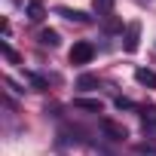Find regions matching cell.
I'll return each instance as SVG.
<instances>
[{
  "label": "cell",
  "instance_id": "cell-1",
  "mask_svg": "<svg viewBox=\"0 0 156 156\" xmlns=\"http://www.w3.org/2000/svg\"><path fill=\"white\" fill-rule=\"evenodd\" d=\"M138 46H141V22H129L122 31V49L132 55V52H138Z\"/></svg>",
  "mask_w": 156,
  "mask_h": 156
},
{
  "label": "cell",
  "instance_id": "cell-2",
  "mask_svg": "<svg viewBox=\"0 0 156 156\" xmlns=\"http://www.w3.org/2000/svg\"><path fill=\"white\" fill-rule=\"evenodd\" d=\"M95 58V46L89 40H80V43H73L70 49V64H89Z\"/></svg>",
  "mask_w": 156,
  "mask_h": 156
},
{
  "label": "cell",
  "instance_id": "cell-3",
  "mask_svg": "<svg viewBox=\"0 0 156 156\" xmlns=\"http://www.w3.org/2000/svg\"><path fill=\"white\" fill-rule=\"evenodd\" d=\"M101 132H104L107 138H113V141H126V138H129L126 126L116 122V119H101Z\"/></svg>",
  "mask_w": 156,
  "mask_h": 156
},
{
  "label": "cell",
  "instance_id": "cell-4",
  "mask_svg": "<svg viewBox=\"0 0 156 156\" xmlns=\"http://www.w3.org/2000/svg\"><path fill=\"white\" fill-rule=\"evenodd\" d=\"M25 16H28V22H43L46 19V3L43 0H28L25 3Z\"/></svg>",
  "mask_w": 156,
  "mask_h": 156
},
{
  "label": "cell",
  "instance_id": "cell-5",
  "mask_svg": "<svg viewBox=\"0 0 156 156\" xmlns=\"http://www.w3.org/2000/svg\"><path fill=\"white\" fill-rule=\"evenodd\" d=\"M55 12H58V16H64L67 22H76V25H89V22H92V16H86L83 9H70V6H58Z\"/></svg>",
  "mask_w": 156,
  "mask_h": 156
},
{
  "label": "cell",
  "instance_id": "cell-6",
  "mask_svg": "<svg viewBox=\"0 0 156 156\" xmlns=\"http://www.w3.org/2000/svg\"><path fill=\"white\" fill-rule=\"evenodd\" d=\"M73 107L76 110H89V113H101L104 110V104L98 98H73Z\"/></svg>",
  "mask_w": 156,
  "mask_h": 156
},
{
  "label": "cell",
  "instance_id": "cell-7",
  "mask_svg": "<svg viewBox=\"0 0 156 156\" xmlns=\"http://www.w3.org/2000/svg\"><path fill=\"white\" fill-rule=\"evenodd\" d=\"M135 80H138L141 86H147V89H156V70H150V67H138V70H135Z\"/></svg>",
  "mask_w": 156,
  "mask_h": 156
},
{
  "label": "cell",
  "instance_id": "cell-8",
  "mask_svg": "<svg viewBox=\"0 0 156 156\" xmlns=\"http://www.w3.org/2000/svg\"><path fill=\"white\" fill-rule=\"evenodd\" d=\"M40 43H43V46H49V49H55V46L61 43V37H58V31L43 28V31H40Z\"/></svg>",
  "mask_w": 156,
  "mask_h": 156
},
{
  "label": "cell",
  "instance_id": "cell-9",
  "mask_svg": "<svg viewBox=\"0 0 156 156\" xmlns=\"http://www.w3.org/2000/svg\"><path fill=\"white\" fill-rule=\"evenodd\" d=\"M0 52L6 55V61H9V64H19V61H22V58H19V52H16V49L6 43V40H0Z\"/></svg>",
  "mask_w": 156,
  "mask_h": 156
},
{
  "label": "cell",
  "instance_id": "cell-10",
  "mask_svg": "<svg viewBox=\"0 0 156 156\" xmlns=\"http://www.w3.org/2000/svg\"><path fill=\"white\" fill-rule=\"evenodd\" d=\"M95 86H98V76H92V73H83L76 80V89H95Z\"/></svg>",
  "mask_w": 156,
  "mask_h": 156
},
{
  "label": "cell",
  "instance_id": "cell-11",
  "mask_svg": "<svg viewBox=\"0 0 156 156\" xmlns=\"http://www.w3.org/2000/svg\"><path fill=\"white\" fill-rule=\"evenodd\" d=\"M141 119L147 126H156V107H141Z\"/></svg>",
  "mask_w": 156,
  "mask_h": 156
},
{
  "label": "cell",
  "instance_id": "cell-12",
  "mask_svg": "<svg viewBox=\"0 0 156 156\" xmlns=\"http://www.w3.org/2000/svg\"><path fill=\"white\" fill-rule=\"evenodd\" d=\"M104 31H107V34H116V31H122V22H119V19H107V22H104Z\"/></svg>",
  "mask_w": 156,
  "mask_h": 156
},
{
  "label": "cell",
  "instance_id": "cell-13",
  "mask_svg": "<svg viewBox=\"0 0 156 156\" xmlns=\"http://www.w3.org/2000/svg\"><path fill=\"white\" fill-rule=\"evenodd\" d=\"M92 6H95L98 12H110V9H113V0H92Z\"/></svg>",
  "mask_w": 156,
  "mask_h": 156
},
{
  "label": "cell",
  "instance_id": "cell-14",
  "mask_svg": "<svg viewBox=\"0 0 156 156\" xmlns=\"http://www.w3.org/2000/svg\"><path fill=\"white\" fill-rule=\"evenodd\" d=\"M25 80H28V83H34L37 89H46V80H43V76H37V73H25Z\"/></svg>",
  "mask_w": 156,
  "mask_h": 156
},
{
  "label": "cell",
  "instance_id": "cell-15",
  "mask_svg": "<svg viewBox=\"0 0 156 156\" xmlns=\"http://www.w3.org/2000/svg\"><path fill=\"white\" fill-rule=\"evenodd\" d=\"M113 104H116L119 110H135V101H129V98H116Z\"/></svg>",
  "mask_w": 156,
  "mask_h": 156
}]
</instances>
